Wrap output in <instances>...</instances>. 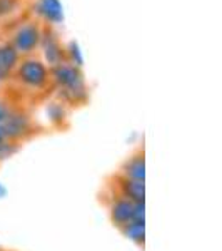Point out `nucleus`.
Here are the masks:
<instances>
[{
	"mask_svg": "<svg viewBox=\"0 0 222 251\" xmlns=\"http://www.w3.org/2000/svg\"><path fill=\"white\" fill-rule=\"evenodd\" d=\"M42 32L35 22H25L15 30L12 39V47L17 50V54H30L35 47L40 44Z\"/></svg>",
	"mask_w": 222,
	"mask_h": 251,
	"instance_id": "obj_3",
	"label": "nucleus"
},
{
	"mask_svg": "<svg viewBox=\"0 0 222 251\" xmlns=\"http://www.w3.org/2000/svg\"><path fill=\"white\" fill-rule=\"evenodd\" d=\"M124 176L126 179L132 181H142L145 179V163L144 156H134L124 164Z\"/></svg>",
	"mask_w": 222,
	"mask_h": 251,
	"instance_id": "obj_10",
	"label": "nucleus"
},
{
	"mask_svg": "<svg viewBox=\"0 0 222 251\" xmlns=\"http://www.w3.org/2000/svg\"><path fill=\"white\" fill-rule=\"evenodd\" d=\"M122 233L126 234V238H129L131 241L144 243V236H145V220L129 221L127 225L122 226Z\"/></svg>",
	"mask_w": 222,
	"mask_h": 251,
	"instance_id": "obj_11",
	"label": "nucleus"
},
{
	"mask_svg": "<svg viewBox=\"0 0 222 251\" xmlns=\"http://www.w3.org/2000/svg\"><path fill=\"white\" fill-rule=\"evenodd\" d=\"M37 10L44 19L48 20V22L57 24L64 19L62 3H60L59 0H39Z\"/></svg>",
	"mask_w": 222,
	"mask_h": 251,
	"instance_id": "obj_8",
	"label": "nucleus"
},
{
	"mask_svg": "<svg viewBox=\"0 0 222 251\" xmlns=\"http://www.w3.org/2000/svg\"><path fill=\"white\" fill-rule=\"evenodd\" d=\"M5 141H7V137H5V132H3L2 126H0V144H2V143H5Z\"/></svg>",
	"mask_w": 222,
	"mask_h": 251,
	"instance_id": "obj_16",
	"label": "nucleus"
},
{
	"mask_svg": "<svg viewBox=\"0 0 222 251\" xmlns=\"http://www.w3.org/2000/svg\"><path fill=\"white\" fill-rule=\"evenodd\" d=\"M122 193L124 198L132 203H144V198H145V184L142 181H132V179H124L122 184Z\"/></svg>",
	"mask_w": 222,
	"mask_h": 251,
	"instance_id": "obj_9",
	"label": "nucleus"
},
{
	"mask_svg": "<svg viewBox=\"0 0 222 251\" xmlns=\"http://www.w3.org/2000/svg\"><path fill=\"white\" fill-rule=\"evenodd\" d=\"M68 54H70V59H72V62H70L72 66H75V67L82 66V62H84L82 54H80V50H79V44L74 42V40H72L70 46H68Z\"/></svg>",
	"mask_w": 222,
	"mask_h": 251,
	"instance_id": "obj_13",
	"label": "nucleus"
},
{
	"mask_svg": "<svg viewBox=\"0 0 222 251\" xmlns=\"http://www.w3.org/2000/svg\"><path fill=\"white\" fill-rule=\"evenodd\" d=\"M40 42H42L44 49H45V57H47L48 64H50L52 67L57 66V64H60V62H64V50H62V47H60L59 40L55 39L54 34L42 35Z\"/></svg>",
	"mask_w": 222,
	"mask_h": 251,
	"instance_id": "obj_7",
	"label": "nucleus"
},
{
	"mask_svg": "<svg viewBox=\"0 0 222 251\" xmlns=\"http://www.w3.org/2000/svg\"><path fill=\"white\" fill-rule=\"evenodd\" d=\"M111 216H112V221H114L117 226L122 228L129 221L144 220L145 206L144 203H132V201L126 200V198H120V200H117L114 206H112Z\"/></svg>",
	"mask_w": 222,
	"mask_h": 251,
	"instance_id": "obj_4",
	"label": "nucleus"
},
{
	"mask_svg": "<svg viewBox=\"0 0 222 251\" xmlns=\"http://www.w3.org/2000/svg\"><path fill=\"white\" fill-rule=\"evenodd\" d=\"M20 0H0V19L9 17L19 9Z\"/></svg>",
	"mask_w": 222,
	"mask_h": 251,
	"instance_id": "obj_12",
	"label": "nucleus"
},
{
	"mask_svg": "<svg viewBox=\"0 0 222 251\" xmlns=\"http://www.w3.org/2000/svg\"><path fill=\"white\" fill-rule=\"evenodd\" d=\"M15 152V148L10 143H2L0 144V159H7L9 156H12Z\"/></svg>",
	"mask_w": 222,
	"mask_h": 251,
	"instance_id": "obj_14",
	"label": "nucleus"
},
{
	"mask_svg": "<svg viewBox=\"0 0 222 251\" xmlns=\"http://www.w3.org/2000/svg\"><path fill=\"white\" fill-rule=\"evenodd\" d=\"M12 114V111H10V107L7 106L3 100H0V126H2L3 123H5L7 119H9V116Z\"/></svg>",
	"mask_w": 222,
	"mask_h": 251,
	"instance_id": "obj_15",
	"label": "nucleus"
},
{
	"mask_svg": "<svg viewBox=\"0 0 222 251\" xmlns=\"http://www.w3.org/2000/svg\"><path fill=\"white\" fill-rule=\"evenodd\" d=\"M52 77L55 84L70 94H79L84 92V79L80 74L79 67L72 66L70 62H60L57 66L52 67Z\"/></svg>",
	"mask_w": 222,
	"mask_h": 251,
	"instance_id": "obj_1",
	"label": "nucleus"
},
{
	"mask_svg": "<svg viewBox=\"0 0 222 251\" xmlns=\"http://www.w3.org/2000/svg\"><path fill=\"white\" fill-rule=\"evenodd\" d=\"M17 66H19V54L12 47V44L0 46V82L9 79Z\"/></svg>",
	"mask_w": 222,
	"mask_h": 251,
	"instance_id": "obj_6",
	"label": "nucleus"
},
{
	"mask_svg": "<svg viewBox=\"0 0 222 251\" xmlns=\"http://www.w3.org/2000/svg\"><path fill=\"white\" fill-rule=\"evenodd\" d=\"M17 79L27 87L42 89L48 80V69L40 60H22L17 66Z\"/></svg>",
	"mask_w": 222,
	"mask_h": 251,
	"instance_id": "obj_2",
	"label": "nucleus"
},
{
	"mask_svg": "<svg viewBox=\"0 0 222 251\" xmlns=\"http://www.w3.org/2000/svg\"><path fill=\"white\" fill-rule=\"evenodd\" d=\"M7 139H19L29 131V117L20 112H12L9 119L2 124Z\"/></svg>",
	"mask_w": 222,
	"mask_h": 251,
	"instance_id": "obj_5",
	"label": "nucleus"
}]
</instances>
